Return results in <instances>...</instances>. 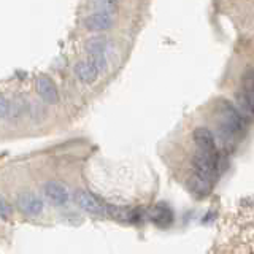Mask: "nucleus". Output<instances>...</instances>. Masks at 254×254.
Segmentation results:
<instances>
[{
  "label": "nucleus",
  "mask_w": 254,
  "mask_h": 254,
  "mask_svg": "<svg viewBox=\"0 0 254 254\" xmlns=\"http://www.w3.org/2000/svg\"><path fill=\"white\" fill-rule=\"evenodd\" d=\"M219 115H221V132L226 137H235L246 130L248 119H246L235 105L227 100H219Z\"/></svg>",
  "instance_id": "nucleus-1"
},
{
  "label": "nucleus",
  "mask_w": 254,
  "mask_h": 254,
  "mask_svg": "<svg viewBox=\"0 0 254 254\" xmlns=\"http://www.w3.org/2000/svg\"><path fill=\"white\" fill-rule=\"evenodd\" d=\"M219 164H221V159H219V154L216 153V149L214 151L197 149V153L194 154V159H192L195 177L205 183L216 177L219 170Z\"/></svg>",
  "instance_id": "nucleus-2"
},
{
  "label": "nucleus",
  "mask_w": 254,
  "mask_h": 254,
  "mask_svg": "<svg viewBox=\"0 0 254 254\" xmlns=\"http://www.w3.org/2000/svg\"><path fill=\"white\" fill-rule=\"evenodd\" d=\"M16 206H18L21 213L27 214V216H38L40 213H43L45 203L35 192L22 190V192L16 195Z\"/></svg>",
  "instance_id": "nucleus-3"
},
{
  "label": "nucleus",
  "mask_w": 254,
  "mask_h": 254,
  "mask_svg": "<svg viewBox=\"0 0 254 254\" xmlns=\"http://www.w3.org/2000/svg\"><path fill=\"white\" fill-rule=\"evenodd\" d=\"M75 200L81 210L92 213V214H107V205L103 203L99 197L86 189H78L75 192Z\"/></svg>",
  "instance_id": "nucleus-4"
},
{
  "label": "nucleus",
  "mask_w": 254,
  "mask_h": 254,
  "mask_svg": "<svg viewBox=\"0 0 254 254\" xmlns=\"http://www.w3.org/2000/svg\"><path fill=\"white\" fill-rule=\"evenodd\" d=\"M87 51H89V61L92 62V65L97 68V71H103L107 68V58H105V50H107V42L105 38L95 37L91 42H87L86 45Z\"/></svg>",
  "instance_id": "nucleus-5"
},
{
  "label": "nucleus",
  "mask_w": 254,
  "mask_h": 254,
  "mask_svg": "<svg viewBox=\"0 0 254 254\" xmlns=\"http://www.w3.org/2000/svg\"><path fill=\"white\" fill-rule=\"evenodd\" d=\"M37 92L45 102L48 103H58L59 92L54 81L48 76H38L37 78Z\"/></svg>",
  "instance_id": "nucleus-6"
},
{
  "label": "nucleus",
  "mask_w": 254,
  "mask_h": 254,
  "mask_svg": "<svg viewBox=\"0 0 254 254\" xmlns=\"http://www.w3.org/2000/svg\"><path fill=\"white\" fill-rule=\"evenodd\" d=\"M43 190H45V195L50 198L54 205H65L70 198L67 188L64 185H61V183H56V181H48L43 188Z\"/></svg>",
  "instance_id": "nucleus-7"
},
{
  "label": "nucleus",
  "mask_w": 254,
  "mask_h": 254,
  "mask_svg": "<svg viewBox=\"0 0 254 254\" xmlns=\"http://www.w3.org/2000/svg\"><path fill=\"white\" fill-rule=\"evenodd\" d=\"M84 26L87 30H92V32L108 30L113 26V18H111V14H107V13H94L84 19Z\"/></svg>",
  "instance_id": "nucleus-8"
},
{
  "label": "nucleus",
  "mask_w": 254,
  "mask_h": 254,
  "mask_svg": "<svg viewBox=\"0 0 254 254\" xmlns=\"http://www.w3.org/2000/svg\"><path fill=\"white\" fill-rule=\"evenodd\" d=\"M192 138L195 141V145L198 149L203 151H214L216 149V140H214V135L210 129L206 127H197L192 133Z\"/></svg>",
  "instance_id": "nucleus-9"
},
{
  "label": "nucleus",
  "mask_w": 254,
  "mask_h": 254,
  "mask_svg": "<svg viewBox=\"0 0 254 254\" xmlns=\"http://www.w3.org/2000/svg\"><path fill=\"white\" fill-rule=\"evenodd\" d=\"M75 73H76L79 81H83L84 84H92L99 76L97 68L92 65V62L89 59L78 62L76 67H75Z\"/></svg>",
  "instance_id": "nucleus-10"
},
{
  "label": "nucleus",
  "mask_w": 254,
  "mask_h": 254,
  "mask_svg": "<svg viewBox=\"0 0 254 254\" xmlns=\"http://www.w3.org/2000/svg\"><path fill=\"white\" fill-rule=\"evenodd\" d=\"M237 105L238 111L246 118H253V108H254V97H253V89H242L237 94Z\"/></svg>",
  "instance_id": "nucleus-11"
},
{
  "label": "nucleus",
  "mask_w": 254,
  "mask_h": 254,
  "mask_svg": "<svg viewBox=\"0 0 254 254\" xmlns=\"http://www.w3.org/2000/svg\"><path fill=\"white\" fill-rule=\"evenodd\" d=\"M153 221L157 222V224H162V226H167L170 224L172 221V211L169 206L165 205H159L154 208V214H153Z\"/></svg>",
  "instance_id": "nucleus-12"
},
{
  "label": "nucleus",
  "mask_w": 254,
  "mask_h": 254,
  "mask_svg": "<svg viewBox=\"0 0 254 254\" xmlns=\"http://www.w3.org/2000/svg\"><path fill=\"white\" fill-rule=\"evenodd\" d=\"M92 8L97 10V13L111 14L118 8V0H92Z\"/></svg>",
  "instance_id": "nucleus-13"
},
{
  "label": "nucleus",
  "mask_w": 254,
  "mask_h": 254,
  "mask_svg": "<svg viewBox=\"0 0 254 254\" xmlns=\"http://www.w3.org/2000/svg\"><path fill=\"white\" fill-rule=\"evenodd\" d=\"M11 111V103L8 102L2 94H0V119L6 118Z\"/></svg>",
  "instance_id": "nucleus-14"
},
{
  "label": "nucleus",
  "mask_w": 254,
  "mask_h": 254,
  "mask_svg": "<svg viewBox=\"0 0 254 254\" xmlns=\"http://www.w3.org/2000/svg\"><path fill=\"white\" fill-rule=\"evenodd\" d=\"M0 216L2 218L10 216V205H8L3 198H0Z\"/></svg>",
  "instance_id": "nucleus-15"
}]
</instances>
